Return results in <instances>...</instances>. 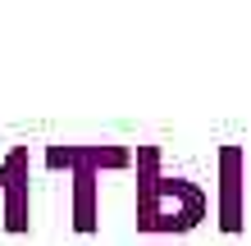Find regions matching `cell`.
Instances as JSON below:
<instances>
[{
  "mask_svg": "<svg viewBox=\"0 0 251 246\" xmlns=\"http://www.w3.org/2000/svg\"><path fill=\"white\" fill-rule=\"evenodd\" d=\"M46 169L73 173V233L92 237L100 228V169H132V151L119 141H105V146H64V141H50L46 146Z\"/></svg>",
  "mask_w": 251,
  "mask_h": 246,
  "instance_id": "obj_1",
  "label": "cell"
},
{
  "mask_svg": "<svg viewBox=\"0 0 251 246\" xmlns=\"http://www.w3.org/2000/svg\"><path fill=\"white\" fill-rule=\"evenodd\" d=\"M205 205H210V201H205V192L197 182L160 173L151 205H146V214L137 219V233H192V228L205 219Z\"/></svg>",
  "mask_w": 251,
  "mask_h": 246,
  "instance_id": "obj_2",
  "label": "cell"
},
{
  "mask_svg": "<svg viewBox=\"0 0 251 246\" xmlns=\"http://www.w3.org/2000/svg\"><path fill=\"white\" fill-rule=\"evenodd\" d=\"M0 201H5V233L23 237L32 228V187H27V146H14L5 155V187H0Z\"/></svg>",
  "mask_w": 251,
  "mask_h": 246,
  "instance_id": "obj_3",
  "label": "cell"
},
{
  "mask_svg": "<svg viewBox=\"0 0 251 246\" xmlns=\"http://www.w3.org/2000/svg\"><path fill=\"white\" fill-rule=\"evenodd\" d=\"M242 182H247L242 146L228 141L219 151V233H228V237L242 233Z\"/></svg>",
  "mask_w": 251,
  "mask_h": 246,
  "instance_id": "obj_4",
  "label": "cell"
},
{
  "mask_svg": "<svg viewBox=\"0 0 251 246\" xmlns=\"http://www.w3.org/2000/svg\"><path fill=\"white\" fill-rule=\"evenodd\" d=\"M132 164H137V219H142L155 196V182H160V146H137Z\"/></svg>",
  "mask_w": 251,
  "mask_h": 246,
  "instance_id": "obj_5",
  "label": "cell"
},
{
  "mask_svg": "<svg viewBox=\"0 0 251 246\" xmlns=\"http://www.w3.org/2000/svg\"><path fill=\"white\" fill-rule=\"evenodd\" d=\"M0 187H5V164H0Z\"/></svg>",
  "mask_w": 251,
  "mask_h": 246,
  "instance_id": "obj_6",
  "label": "cell"
}]
</instances>
